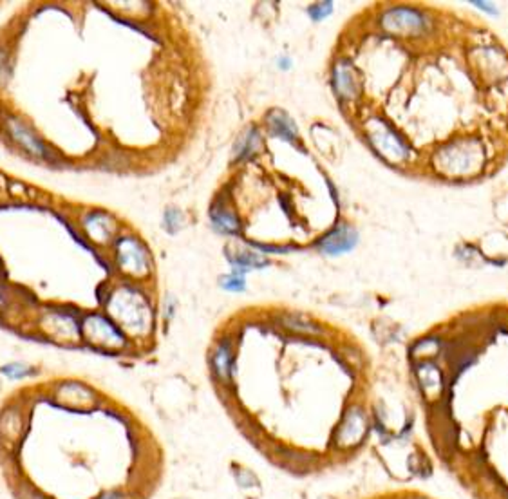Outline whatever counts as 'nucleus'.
Returning <instances> with one entry per match:
<instances>
[{
	"label": "nucleus",
	"instance_id": "1",
	"mask_svg": "<svg viewBox=\"0 0 508 499\" xmlns=\"http://www.w3.org/2000/svg\"><path fill=\"white\" fill-rule=\"evenodd\" d=\"M485 163V152L477 142L463 139L449 143L436 154V169L441 174L463 178V176L477 174Z\"/></svg>",
	"mask_w": 508,
	"mask_h": 499
},
{
	"label": "nucleus",
	"instance_id": "2",
	"mask_svg": "<svg viewBox=\"0 0 508 499\" xmlns=\"http://www.w3.org/2000/svg\"><path fill=\"white\" fill-rule=\"evenodd\" d=\"M109 310L112 312L116 321L121 322V325L130 333L137 335L149 330V324H151L149 307L145 301L139 295L134 294V291L119 289L118 294L115 295V298H112V304L109 306Z\"/></svg>",
	"mask_w": 508,
	"mask_h": 499
},
{
	"label": "nucleus",
	"instance_id": "3",
	"mask_svg": "<svg viewBox=\"0 0 508 499\" xmlns=\"http://www.w3.org/2000/svg\"><path fill=\"white\" fill-rule=\"evenodd\" d=\"M369 139H371L373 147L380 152L385 160L402 161L407 156V151L403 147L402 139L382 121L369 124Z\"/></svg>",
	"mask_w": 508,
	"mask_h": 499
},
{
	"label": "nucleus",
	"instance_id": "4",
	"mask_svg": "<svg viewBox=\"0 0 508 499\" xmlns=\"http://www.w3.org/2000/svg\"><path fill=\"white\" fill-rule=\"evenodd\" d=\"M382 26L384 29L391 33H398V35H418L427 28L425 17L418 11L405 10H391L382 17Z\"/></svg>",
	"mask_w": 508,
	"mask_h": 499
},
{
	"label": "nucleus",
	"instance_id": "5",
	"mask_svg": "<svg viewBox=\"0 0 508 499\" xmlns=\"http://www.w3.org/2000/svg\"><path fill=\"white\" fill-rule=\"evenodd\" d=\"M83 335L92 344L103 346V348H121L124 346V337L118 333L115 325L109 324L101 316H87L83 321Z\"/></svg>",
	"mask_w": 508,
	"mask_h": 499
},
{
	"label": "nucleus",
	"instance_id": "6",
	"mask_svg": "<svg viewBox=\"0 0 508 499\" xmlns=\"http://www.w3.org/2000/svg\"><path fill=\"white\" fill-rule=\"evenodd\" d=\"M118 262L121 266V270L127 275H133V277L145 275L149 270L147 255L143 252V248L133 239H125V241L119 243Z\"/></svg>",
	"mask_w": 508,
	"mask_h": 499
},
{
	"label": "nucleus",
	"instance_id": "7",
	"mask_svg": "<svg viewBox=\"0 0 508 499\" xmlns=\"http://www.w3.org/2000/svg\"><path fill=\"white\" fill-rule=\"evenodd\" d=\"M56 402L74 411H89L96 405V396L85 385L64 384L55 393Z\"/></svg>",
	"mask_w": 508,
	"mask_h": 499
},
{
	"label": "nucleus",
	"instance_id": "8",
	"mask_svg": "<svg viewBox=\"0 0 508 499\" xmlns=\"http://www.w3.org/2000/svg\"><path fill=\"white\" fill-rule=\"evenodd\" d=\"M357 243H358L357 232L353 228H349V226L342 225L337 226L333 232H330V234L325 235L321 243H319V246H321L322 252L328 253V255H340V253L351 252L353 248L357 246Z\"/></svg>",
	"mask_w": 508,
	"mask_h": 499
},
{
	"label": "nucleus",
	"instance_id": "9",
	"mask_svg": "<svg viewBox=\"0 0 508 499\" xmlns=\"http://www.w3.org/2000/svg\"><path fill=\"white\" fill-rule=\"evenodd\" d=\"M333 83L337 92H339L342 98H346V100L357 98L358 80L357 76H355V71H353V67L348 64V62H342V64H339L335 67Z\"/></svg>",
	"mask_w": 508,
	"mask_h": 499
},
{
	"label": "nucleus",
	"instance_id": "10",
	"mask_svg": "<svg viewBox=\"0 0 508 499\" xmlns=\"http://www.w3.org/2000/svg\"><path fill=\"white\" fill-rule=\"evenodd\" d=\"M44 330L51 333L56 339L76 340L78 339V325L67 315H49L46 321L42 322Z\"/></svg>",
	"mask_w": 508,
	"mask_h": 499
},
{
	"label": "nucleus",
	"instance_id": "11",
	"mask_svg": "<svg viewBox=\"0 0 508 499\" xmlns=\"http://www.w3.org/2000/svg\"><path fill=\"white\" fill-rule=\"evenodd\" d=\"M268 124H270L271 130L277 136L284 137L288 142L295 139V136H297V128H295V124L291 121V118L284 115V112H280V110H275V112H271L268 116Z\"/></svg>",
	"mask_w": 508,
	"mask_h": 499
},
{
	"label": "nucleus",
	"instance_id": "12",
	"mask_svg": "<svg viewBox=\"0 0 508 499\" xmlns=\"http://www.w3.org/2000/svg\"><path fill=\"white\" fill-rule=\"evenodd\" d=\"M85 230H87L89 235H91L94 241L103 243V241H105L107 237H110V234H112V221H110L109 217L96 214V216H91L85 219Z\"/></svg>",
	"mask_w": 508,
	"mask_h": 499
},
{
	"label": "nucleus",
	"instance_id": "13",
	"mask_svg": "<svg viewBox=\"0 0 508 499\" xmlns=\"http://www.w3.org/2000/svg\"><path fill=\"white\" fill-rule=\"evenodd\" d=\"M212 221H214V225L219 230H223V232H228V234L239 232L237 217H235L232 212L226 210L225 206L215 205L214 208H212Z\"/></svg>",
	"mask_w": 508,
	"mask_h": 499
},
{
	"label": "nucleus",
	"instance_id": "14",
	"mask_svg": "<svg viewBox=\"0 0 508 499\" xmlns=\"http://www.w3.org/2000/svg\"><path fill=\"white\" fill-rule=\"evenodd\" d=\"M11 133H13L15 139L22 145L26 151L33 152V154H44V149H42L40 143L37 142V137L33 136L29 130H26V128L22 127V125L19 124H15V121H11Z\"/></svg>",
	"mask_w": 508,
	"mask_h": 499
},
{
	"label": "nucleus",
	"instance_id": "15",
	"mask_svg": "<svg viewBox=\"0 0 508 499\" xmlns=\"http://www.w3.org/2000/svg\"><path fill=\"white\" fill-rule=\"evenodd\" d=\"M230 366H232V353H230L228 344H223L214 357V367L215 373L219 378L223 380H228L230 378Z\"/></svg>",
	"mask_w": 508,
	"mask_h": 499
},
{
	"label": "nucleus",
	"instance_id": "16",
	"mask_svg": "<svg viewBox=\"0 0 508 499\" xmlns=\"http://www.w3.org/2000/svg\"><path fill=\"white\" fill-rule=\"evenodd\" d=\"M232 261H234V264L237 266L235 270H241V271L248 270V268H262V266L268 264L266 259H262L261 255H257V253H252V252L239 253V255L234 257Z\"/></svg>",
	"mask_w": 508,
	"mask_h": 499
},
{
	"label": "nucleus",
	"instance_id": "17",
	"mask_svg": "<svg viewBox=\"0 0 508 499\" xmlns=\"http://www.w3.org/2000/svg\"><path fill=\"white\" fill-rule=\"evenodd\" d=\"M241 273H244V271L235 270L234 273L228 275V277H225V279L221 280L223 288L230 289V291H241V289H244V279Z\"/></svg>",
	"mask_w": 508,
	"mask_h": 499
},
{
	"label": "nucleus",
	"instance_id": "18",
	"mask_svg": "<svg viewBox=\"0 0 508 499\" xmlns=\"http://www.w3.org/2000/svg\"><path fill=\"white\" fill-rule=\"evenodd\" d=\"M331 8H333V4H331V2H321V4L313 6L312 11H310V15H312V19L321 20V19H324V17H328V15L331 13Z\"/></svg>",
	"mask_w": 508,
	"mask_h": 499
},
{
	"label": "nucleus",
	"instance_id": "19",
	"mask_svg": "<svg viewBox=\"0 0 508 499\" xmlns=\"http://www.w3.org/2000/svg\"><path fill=\"white\" fill-rule=\"evenodd\" d=\"M257 142H259V136H257V133H248V139H244L243 143H241V154L243 156H248V154H252L253 151H255L257 147Z\"/></svg>",
	"mask_w": 508,
	"mask_h": 499
},
{
	"label": "nucleus",
	"instance_id": "20",
	"mask_svg": "<svg viewBox=\"0 0 508 499\" xmlns=\"http://www.w3.org/2000/svg\"><path fill=\"white\" fill-rule=\"evenodd\" d=\"M235 477H237L239 485H243V487L257 485V477L253 476L252 472L246 471V468H241V471H235Z\"/></svg>",
	"mask_w": 508,
	"mask_h": 499
},
{
	"label": "nucleus",
	"instance_id": "21",
	"mask_svg": "<svg viewBox=\"0 0 508 499\" xmlns=\"http://www.w3.org/2000/svg\"><path fill=\"white\" fill-rule=\"evenodd\" d=\"M165 219H167V226H169V228L172 230V232L179 228V219H181V216H179V212H176V210L167 212V217H165Z\"/></svg>",
	"mask_w": 508,
	"mask_h": 499
},
{
	"label": "nucleus",
	"instance_id": "22",
	"mask_svg": "<svg viewBox=\"0 0 508 499\" xmlns=\"http://www.w3.org/2000/svg\"><path fill=\"white\" fill-rule=\"evenodd\" d=\"M2 371H4V375L11 376V378H19V376L26 375V373H24V371H26V369H24L22 366H15V364H11V366L4 367Z\"/></svg>",
	"mask_w": 508,
	"mask_h": 499
}]
</instances>
